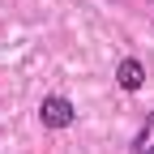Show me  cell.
<instances>
[{
    "instance_id": "7a4b0ae2",
    "label": "cell",
    "mask_w": 154,
    "mask_h": 154,
    "mask_svg": "<svg viewBox=\"0 0 154 154\" xmlns=\"http://www.w3.org/2000/svg\"><path fill=\"white\" fill-rule=\"evenodd\" d=\"M116 86H120L124 94H137L146 86V64L137 60V56H124V60L116 64Z\"/></svg>"
},
{
    "instance_id": "6da1fadb",
    "label": "cell",
    "mask_w": 154,
    "mask_h": 154,
    "mask_svg": "<svg viewBox=\"0 0 154 154\" xmlns=\"http://www.w3.org/2000/svg\"><path fill=\"white\" fill-rule=\"evenodd\" d=\"M38 120H43V128L60 133V128L77 124V107H73V99H64V94H47V99L38 103Z\"/></svg>"
},
{
    "instance_id": "3957f363",
    "label": "cell",
    "mask_w": 154,
    "mask_h": 154,
    "mask_svg": "<svg viewBox=\"0 0 154 154\" xmlns=\"http://www.w3.org/2000/svg\"><path fill=\"white\" fill-rule=\"evenodd\" d=\"M128 154H154V111L146 116V124H141V133H137V137H133Z\"/></svg>"
}]
</instances>
